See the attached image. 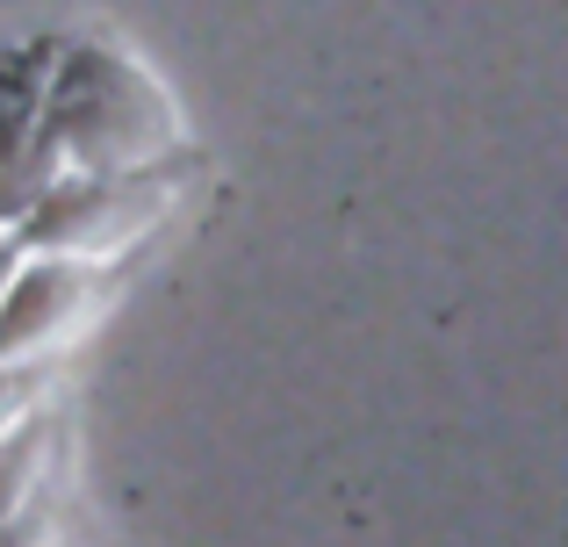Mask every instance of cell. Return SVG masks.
<instances>
[{
    "instance_id": "6da1fadb",
    "label": "cell",
    "mask_w": 568,
    "mask_h": 547,
    "mask_svg": "<svg viewBox=\"0 0 568 547\" xmlns=\"http://www.w3.org/2000/svg\"><path fill=\"white\" fill-rule=\"evenodd\" d=\"M37 138L51 144L58 166L72 173H152L173 152V115L166 101L144 87L138 65H123L115 51H72L51 80Z\"/></svg>"
},
{
    "instance_id": "7a4b0ae2",
    "label": "cell",
    "mask_w": 568,
    "mask_h": 547,
    "mask_svg": "<svg viewBox=\"0 0 568 547\" xmlns=\"http://www.w3.org/2000/svg\"><path fill=\"white\" fill-rule=\"evenodd\" d=\"M173 181H181V159L152 173H72L43 195V210L14 231V245L43 260H123V245H138L159 216L173 210Z\"/></svg>"
},
{
    "instance_id": "3957f363",
    "label": "cell",
    "mask_w": 568,
    "mask_h": 547,
    "mask_svg": "<svg viewBox=\"0 0 568 547\" xmlns=\"http://www.w3.org/2000/svg\"><path fill=\"white\" fill-rule=\"evenodd\" d=\"M101 274L109 267H94V260L29 253L22 267H14L8 303H0V367H29L43 346H58V338L101 303Z\"/></svg>"
},
{
    "instance_id": "277c9868",
    "label": "cell",
    "mask_w": 568,
    "mask_h": 547,
    "mask_svg": "<svg viewBox=\"0 0 568 547\" xmlns=\"http://www.w3.org/2000/svg\"><path fill=\"white\" fill-rule=\"evenodd\" d=\"M43 462H51V425H14L0 439V526H14L29 511V497L43 483Z\"/></svg>"
},
{
    "instance_id": "5b68a950",
    "label": "cell",
    "mask_w": 568,
    "mask_h": 547,
    "mask_svg": "<svg viewBox=\"0 0 568 547\" xmlns=\"http://www.w3.org/2000/svg\"><path fill=\"white\" fill-rule=\"evenodd\" d=\"M14 411H22V382H14V367H0V439L14 433Z\"/></svg>"
},
{
    "instance_id": "8992f818",
    "label": "cell",
    "mask_w": 568,
    "mask_h": 547,
    "mask_svg": "<svg viewBox=\"0 0 568 547\" xmlns=\"http://www.w3.org/2000/svg\"><path fill=\"white\" fill-rule=\"evenodd\" d=\"M14 267H22V260H14L8 245H0V303H8V288H14Z\"/></svg>"
},
{
    "instance_id": "52a82bcc",
    "label": "cell",
    "mask_w": 568,
    "mask_h": 547,
    "mask_svg": "<svg viewBox=\"0 0 568 547\" xmlns=\"http://www.w3.org/2000/svg\"><path fill=\"white\" fill-rule=\"evenodd\" d=\"M0 245H8V239H0Z\"/></svg>"
}]
</instances>
